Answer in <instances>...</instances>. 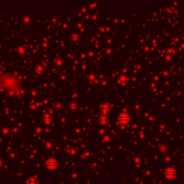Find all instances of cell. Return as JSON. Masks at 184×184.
Segmentation results:
<instances>
[{
	"label": "cell",
	"instance_id": "obj_1",
	"mask_svg": "<svg viewBox=\"0 0 184 184\" xmlns=\"http://www.w3.org/2000/svg\"><path fill=\"white\" fill-rule=\"evenodd\" d=\"M119 120L121 123H127L129 120V117L126 114H120L119 117Z\"/></svg>",
	"mask_w": 184,
	"mask_h": 184
}]
</instances>
